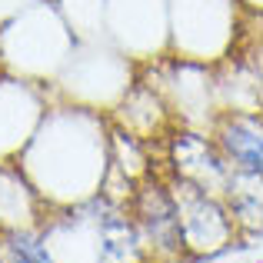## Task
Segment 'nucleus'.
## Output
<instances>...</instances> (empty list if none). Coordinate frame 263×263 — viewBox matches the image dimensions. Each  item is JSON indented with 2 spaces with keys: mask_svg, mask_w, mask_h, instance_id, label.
Here are the masks:
<instances>
[{
  "mask_svg": "<svg viewBox=\"0 0 263 263\" xmlns=\"http://www.w3.org/2000/svg\"><path fill=\"white\" fill-rule=\"evenodd\" d=\"M47 210H80L103 197L114 170V123L103 110L53 100L17 160Z\"/></svg>",
  "mask_w": 263,
  "mask_h": 263,
  "instance_id": "f257e3e1",
  "label": "nucleus"
},
{
  "mask_svg": "<svg viewBox=\"0 0 263 263\" xmlns=\"http://www.w3.org/2000/svg\"><path fill=\"white\" fill-rule=\"evenodd\" d=\"M77 44L57 0H33L0 24V73L53 90Z\"/></svg>",
  "mask_w": 263,
  "mask_h": 263,
  "instance_id": "f03ea898",
  "label": "nucleus"
},
{
  "mask_svg": "<svg viewBox=\"0 0 263 263\" xmlns=\"http://www.w3.org/2000/svg\"><path fill=\"white\" fill-rule=\"evenodd\" d=\"M240 0H170V57L217 67L240 37Z\"/></svg>",
  "mask_w": 263,
  "mask_h": 263,
  "instance_id": "7ed1b4c3",
  "label": "nucleus"
},
{
  "mask_svg": "<svg viewBox=\"0 0 263 263\" xmlns=\"http://www.w3.org/2000/svg\"><path fill=\"white\" fill-rule=\"evenodd\" d=\"M134 84H137V64L123 50H117L107 37L80 40L67 70L53 84V97L110 114Z\"/></svg>",
  "mask_w": 263,
  "mask_h": 263,
  "instance_id": "20e7f679",
  "label": "nucleus"
},
{
  "mask_svg": "<svg viewBox=\"0 0 263 263\" xmlns=\"http://www.w3.org/2000/svg\"><path fill=\"white\" fill-rule=\"evenodd\" d=\"M170 193L177 203V223H180V243L183 253H193V260H213L233 247L240 237L233 213L227 210L223 197L190 183V180H170Z\"/></svg>",
  "mask_w": 263,
  "mask_h": 263,
  "instance_id": "39448f33",
  "label": "nucleus"
},
{
  "mask_svg": "<svg viewBox=\"0 0 263 263\" xmlns=\"http://www.w3.org/2000/svg\"><path fill=\"white\" fill-rule=\"evenodd\" d=\"M107 40L137 67L170 53V0H107Z\"/></svg>",
  "mask_w": 263,
  "mask_h": 263,
  "instance_id": "423d86ee",
  "label": "nucleus"
},
{
  "mask_svg": "<svg viewBox=\"0 0 263 263\" xmlns=\"http://www.w3.org/2000/svg\"><path fill=\"white\" fill-rule=\"evenodd\" d=\"M53 100L50 87L0 73V160H17Z\"/></svg>",
  "mask_w": 263,
  "mask_h": 263,
  "instance_id": "0eeeda50",
  "label": "nucleus"
},
{
  "mask_svg": "<svg viewBox=\"0 0 263 263\" xmlns=\"http://www.w3.org/2000/svg\"><path fill=\"white\" fill-rule=\"evenodd\" d=\"M170 163L180 180L203 186L210 193H223L227 180H230V163L220 154V147L213 143V137L200 134V130H180L170 140Z\"/></svg>",
  "mask_w": 263,
  "mask_h": 263,
  "instance_id": "6e6552de",
  "label": "nucleus"
},
{
  "mask_svg": "<svg viewBox=\"0 0 263 263\" xmlns=\"http://www.w3.org/2000/svg\"><path fill=\"white\" fill-rule=\"evenodd\" d=\"M107 117L117 130L150 143V140H160V137L170 134V117H174V110H170V103L163 100V93L154 84L137 80Z\"/></svg>",
  "mask_w": 263,
  "mask_h": 263,
  "instance_id": "1a4fd4ad",
  "label": "nucleus"
},
{
  "mask_svg": "<svg viewBox=\"0 0 263 263\" xmlns=\"http://www.w3.org/2000/svg\"><path fill=\"white\" fill-rule=\"evenodd\" d=\"M47 217V203L24 170L13 160H0V230H20V227H40Z\"/></svg>",
  "mask_w": 263,
  "mask_h": 263,
  "instance_id": "9d476101",
  "label": "nucleus"
},
{
  "mask_svg": "<svg viewBox=\"0 0 263 263\" xmlns=\"http://www.w3.org/2000/svg\"><path fill=\"white\" fill-rule=\"evenodd\" d=\"M57 7L77 40L107 37V0H57Z\"/></svg>",
  "mask_w": 263,
  "mask_h": 263,
  "instance_id": "9b49d317",
  "label": "nucleus"
},
{
  "mask_svg": "<svg viewBox=\"0 0 263 263\" xmlns=\"http://www.w3.org/2000/svg\"><path fill=\"white\" fill-rule=\"evenodd\" d=\"M27 4H33V0H0V24H4V20H10L13 13H20Z\"/></svg>",
  "mask_w": 263,
  "mask_h": 263,
  "instance_id": "f8f14e48",
  "label": "nucleus"
},
{
  "mask_svg": "<svg viewBox=\"0 0 263 263\" xmlns=\"http://www.w3.org/2000/svg\"><path fill=\"white\" fill-rule=\"evenodd\" d=\"M243 10H253V13H263V0H240Z\"/></svg>",
  "mask_w": 263,
  "mask_h": 263,
  "instance_id": "ddd939ff",
  "label": "nucleus"
}]
</instances>
